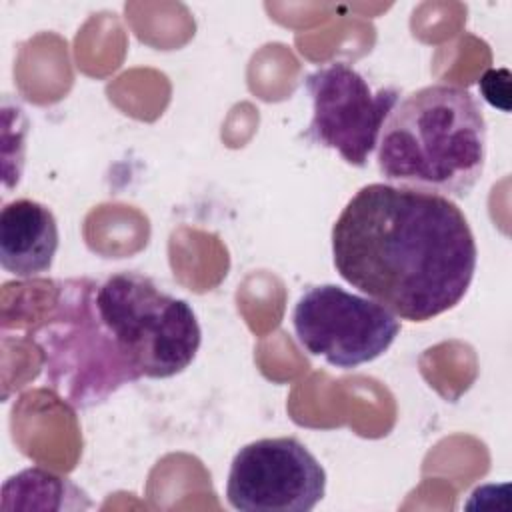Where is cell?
Returning <instances> with one entry per match:
<instances>
[{"instance_id": "obj_5", "label": "cell", "mask_w": 512, "mask_h": 512, "mask_svg": "<svg viewBox=\"0 0 512 512\" xmlns=\"http://www.w3.org/2000/svg\"><path fill=\"white\" fill-rule=\"evenodd\" d=\"M292 324L308 354L342 370L376 360L400 332V320L388 308L336 284L306 288L294 304Z\"/></svg>"}, {"instance_id": "obj_3", "label": "cell", "mask_w": 512, "mask_h": 512, "mask_svg": "<svg viewBox=\"0 0 512 512\" xmlns=\"http://www.w3.org/2000/svg\"><path fill=\"white\" fill-rule=\"evenodd\" d=\"M96 284L90 278L58 282L48 318L30 330L46 384L76 410L92 408L142 378L98 312Z\"/></svg>"}, {"instance_id": "obj_4", "label": "cell", "mask_w": 512, "mask_h": 512, "mask_svg": "<svg viewBox=\"0 0 512 512\" xmlns=\"http://www.w3.org/2000/svg\"><path fill=\"white\" fill-rule=\"evenodd\" d=\"M98 312L142 378L184 372L196 358L202 330L192 306L140 272H116L96 284Z\"/></svg>"}, {"instance_id": "obj_6", "label": "cell", "mask_w": 512, "mask_h": 512, "mask_svg": "<svg viewBox=\"0 0 512 512\" xmlns=\"http://www.w3.org/2000/svg\"><path fill=\"white\" fill-rule=\"evenodd\" d=\"M312 98L308 136L336 150L344 162L366 166L378 146L380 130L396 106L398 88L372 90L368 80L346 62L316 68L304 80Z\"/></svg>"}, {"instance_id": "obj_10", "label": "cell", "mask_w": 512, "mask_h": 512, "mask_svg": "<svg viewBox=\"0 0 512 512\" xmlns=\"http://www.w3.org/2000/svg\"><path fill=\"white\" fill-rule=\"evenodd\" d=\"M480 92L484 96V100L502 110L508 112L510 110V72L506 68H490L484 72V76L480 78Z\"/></svg>"}, {"instance_id": "obj_7", "label": "cell", "mask_w": 512, "mask_h": 512, "mask_svg": "<svg viewBox=\"0 0 512 512\" xmlns=\"http://www.w3.org/2000/svg\"><path fill=\"white\" fill-rule=\"evenodd\" d=\"M326 492V472L292 436L242 446L230 464L226 498L246 512H308Z\"/></svg>"}, {"instance_id": "obj_9", "label": "cell", "mask_w": 512, "mask_h": 512, "mask_svg": "<svg viewBox=\"0 0 512 512\" xmlns=\"http://www.w3.org/2000/svg\"><path fill=\"white\" fill-rule=\"evenodd\" d=\"M90 506L80 486L40 466L10 476L2 486V510H86Z\"/></svg>"}, {"instance_id": "obj_2", "label": "cell", "mask_w": 512, "mask_h": 512, "mask_svg": "<svg viewBox=\"0 0 512 512\" xmlns=\"http://www.w3.org/2000/svg\"><path fill=\"white\" fill-rule=\"evenodd\" d=\"M386 184L464 198L486 164V118L470 90L430 84L408 94L388 114L378 146Z\"/></svg>"}, {"instance_id": "obj_1", "label": "cell", "mask_w": 512, "mask_h": 512, "mask_svg": "<svg viewBox=\"0 0 512 512\" xmlns=\"http://www.w3.org/2000/svg\"><path fill=\"white\" fill-rule=\"evenodd\" d=\"M332 258L342 280L394 316L426 322L466 296L478 248L450 198L376 182L336 218Z\"/></svg>"}, {"instance_id": "obj_8", "label": "cell", "mask_w": 512, "mask_h": 512, "mask_svg": "<svg viewBox=\"0 0 512 512\" xmlns=\"http://www.w3.org/2000/svg\"><path fill=\"white\" fill-rule=\"evenodd\" d=\"M54 212L30 198L8 202L0 212V264L16 278L48 272L58 250Z\"/></svg>"}]
</instances>
